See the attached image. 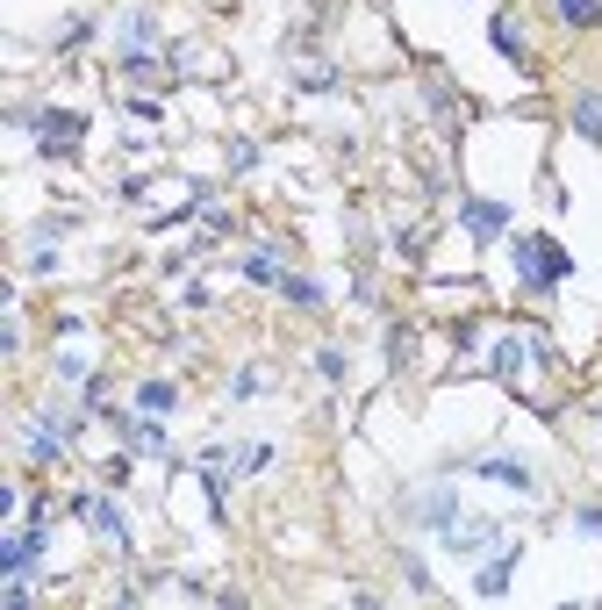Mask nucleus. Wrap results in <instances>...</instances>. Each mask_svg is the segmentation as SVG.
<instances>
[{
  "label": "nucleus",
  "mask_w": 602,
  "mask_h": 610,
  "mask_svg": "<svg viewBox=\"0 0 602 610\" xmlns=\"http://www.w3.org/2000/svg\"><path fill=\"white\" fill-rule=\"evenodd\" d=\"M509 252H516V280H524L531 295H552V288L574 273V259L552 237H509Z\"/></svg>",
  "instance_id": "1"
},
{
  "label": "nucleus",
  "mask_w": 602,
  "mask_h": 610,
  "mask_svg": "<svg viewBox=\"0 0 602 610\" xmlns=\"http://www.w3.org/2000/svg\"><path fill=\"white\" fill-rule=\"evenodd\" d=\"M115 44H122V72H137V80H144V72H151V65H158V44H151V22H144V15H137V8H130V15H122V22H115Z\"/></svg>",
  "instance_id": "2"
},
{
  "label": "nucleus",
  "mask_w": 602,
  "mask_h": 610,
  "mask_svg": "<svg viewBox=\"0 0 602 610\" xmlns=\"http://www.w3.org/2000/svg\"><path fill=\"white\" fill-rule=\"evenodd\" d=\"M452 510L459 503H452V488L438 481V488H416L409 503H402V517H409L416 532H452Z\"/></svg>",
  "instance_id": "3"
},
{
  "label": "nucleus",
  "mask_w": 602,
  "mask_h": 610,
  "mask_svg": "<svg viewBox=\"0 0 602 610\" xmlns=\"http://www.w3.org/2000/svg\"><path fill=\"white\" fill-rule=\"evenodd\" d=\"M79 517L94 524V532H101L108 546H122V553H130V524H122V510L108 503V496H79Z\"/></svg>",
  "instance_id": "4"
},
{
  "label": "nucleus",
  "mask_w": 602,
  "mask_h": 610,
  "mask_svg": "<svg viewBox=\"0 0 602 610\" xmlns=\"http://www.w3.org/2000/svg\"><path fill=\"white\" fill-rule=\"evenodd\" d=\"M459 223H466V237L495 244L502 230H509V209H502V202H466V209H459Z\"/></svg>",
  "instance_id": "5"
},
{
  "label": "nucleus",
  "mask_w": 602,
  "mask_h": 610,
  "mask_svg": "<svg viewBox=\"0 0 602 610\" xmlns=\"http://www.w3.org/2000/svg\"><path fill=\"white\" fill-rule=\"evenodd\" d=\"M516 560H524V546H502V553L488 560L481 575H474V596H488V603H495V596H509V575H516Z\"/></svg>",
  "instance_id": "6"
},
{
  "label": "nucleus",
  "mask_w": 602,
  "mask_h": 610,
  "mask_svg": "<svg viewBox=\"0 0 602 610\" xmlns=\"http://www.w3.org/2000/svg\"><path fill=\"white\" fill-rule=\"evenodd\" d=\"M29 130L44 137V151H65V144L86 130V122H79V115H65V108H44V115H29Z\"/></svg>",
  "instance_id": "7"
},
{
  "label": "nucleus",
  "mask_w": 602,
  "mask_h": 610,
  "mask_svg": "<svg viewBox=\"0 0 602 610\" xmlns=\"http://www.w3.org/2000/svg\"><path fill=\"white\" fill-rule=\"evenodd\" d=\"M474 474H488V481H502V488H516V496H531V467H524V460H509V453H488L481 460V467H474Z\"/></svg>",
  "instance_id": "8"
},
{
  "label": "nucleus",
  "mask_w": 602,
  "mask_h": 610,
  "mask_svg": "<svg viewBox=\"0 0 602 610\" xmlns=\"http://www.w3.org/2000/svg\"><path fill=\"white\" fill-rule=\"evenodd\" d=\"M44 539H51V532H44V517H36V532H15V539H8V553H0V568H8V575H22L29 560H44Z\"/></svg>",
  "instance_id": "9"
},
{
  "label": "nucleus",
  "mask_w": 602,
  "mask_h": 610,
  "mask_svg": "<svg viewBox=\"0 0 602 610\" xmlns=\"http://www.w3.org/2000/svg\"><path fill=\"white\" fill-rule=\"evenodd\" d=\"M488 44H495V51L509 58V65H524V72H531V51H524V36H516V22H509V15H495V22H488Z\"/></svg>",
  "instance_id": "10"
},
{
  "label": "nucleus",
  "mask_w": 602,
  "mask_h": 610,
  "mask_svg": "<svg viewBox=\"0 0 602 610\" xmlns=\"http://www.w3.org/2000/svg\"><path fill=\"white\" fill-rule=\"evenodd\" d=\"M22 446H29V460H58L65 453V431H51V424H22Z\"/></svg>",
  "instance_id": "11"
},
{
  "label": "nucleus",
  "mask_w": 602,
  "mask_h": 610,
  "mask_svg": "<svg viewBox=\"0 0 602 610\" xmlns=\"http://www.w3.org/2000/svg\"><path fill=\"white\" fill-rule=\"evenodd\" d=\"M574 130H581L588 144H602V94H581V101H574Z\"/></svg>",
  "instance_id": "12"
},
{
  "label": "nucleus",
  "mask_w": 602,
  "mask_h": 610,
  "mask_svg": "<svg viewBox=\"0 0 602 610\" xmlns=\"http://www.w3.org/2000/svg\"><path fill=\"white\" fill-rule=\"evenodd\" d=\"M560 22H567V29H595V22H602V0H560Z\"/></svg>",
  "instance_id": "13"
},
{
  "label": "nucleus",
  "mask_w": 602,
  "mask_h": 610,
  "mask_svg": "<svg viewBox=\"0 0 602 610\" xmlns=\"http://www.w3.org/2000/svg\"><path fill=\"white\" fill-rule=\"evenodd\" d=\"M244 280H258V288H280L287 273H280V259H273V252H251V259H244Z\"/></svg>",
  "instance_id": "14"
},
{
  "label": "nucleus",
  "mask_w": 602,
  "mask_h": 610,
  "mask_svg": "<svg viewBox=\"0 0 602 610\" xmlns=\"http://www.w3.org/2000/svg\"><path fill=\"white\" fill-rule=\"evenodd\" d=\"M137 410H144V417H165V410H172V381H144L137 388Z\"/></svg>",
  "instance_id": "15"
},
{
  "label": "nucleus",
  "mask_w": 602,
  "mask_h": 610,
  "mask_svg": "<svg viewBox=\"0 0 602 610\" xmlns=\"http://www.w3.org/2000/svg\"><path fill=\"white\" fill-rule=\"evenodd\" d=\"M280 295H287L294 309H316V302H323V288H316V280H302V273H287V280H280Z\"/></svg>",
  "instance_id": "16"
},
{
  "label": "nucleus",
  "mask_w": 602,
  "mask_h": 610,
  "mask_svg": "<svg viewBox=\"0 0 602 610\" xmlns=\"http://www.w3.org/2000/svg\"><path fill=\"white\" fill-rule=\"evenodd\" d=\"M237 460H244V467H237V474H266V467H273V446H244V453H237Z\"/></svg>",
  "instance_id": "17"
},
{
  "label": "nucleus",
  "mask_w": 602,
  "mask_h": 610,
  "mask_svg": "<svg viewBox=\"0 0 602 610\" xmlns=\"http://www.w3.org/2000/svg\"><path fill=\"white\" fill-rule=\"evenodd\" d=\"M574 524H581V539H602V510H581Z\"/></svg>",
  "instance_id": "18"
}]
</instances>
